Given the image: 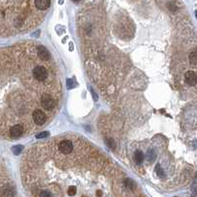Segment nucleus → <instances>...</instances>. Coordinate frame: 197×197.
I'll use <instances>...</instances> for the list:
<instances>
[{
	"mask_svg": "<svg viewBox=\"0 0 197 197\" xmlns=\"http://www.w3.org/2000/svg\"><path fill=\"white\" fill-rule=\"evenodd\" d=\"M33 75L36 81L42 82L45 81V80H46V78L48 77V72L46 67L38 65L33 69Z\"/></svg>",
	"mask_w": 197,
	"mask_h": 197,
	"instance_id": "1",
	"label": "nucleus"
},
{
	"mask_svg": "<svg viewBox=\"0 0 197 197\" xmlns=\"http://www.w3.org/2000/svg\"><path fill=\"white\" fill-rule=\"evenodd\" d=\"M41 106L46 110H51L55 108V106H56V101L48 95L41 96Z\"/></svg>",
	"mask_w": 197,
	"mask_h": 197,
	"instance_id": "2",
	"label": "nucleus"
},
{
	"mask_svg": "<svg viewBox=\"0 0 197 197\" xmlns=\"http://www.w3.org/2000/svg\"><path fill=\"white\" fill-rule=\"evenodd\" d=\"M58 149L61 153L64 154V155H68V154L72 153V151L74 149V146L70 140H63L59 143Z\"/></svg>",
	"mask_w": 197,
	"mask_h": 197,
	"instance_id": "3",
	"label": "nucleus"
},
{
	"mask_svg": "<svg viewBox=\"0 0 197 197\" xmlns=\"http://www.w3.org/2000/svg\"><path fill=\"white\" fill-rule=\"evenodd\" d=\"M33 119L36 125H42L46 120V116L44 112L40 109H36L33 113Z\"/></svg>",
	"mask_w": 197,
	"mask_h": 197,
	"instance_id": "4",
	"label": "nucleus"
},
{
	"mask_svg": "<svg viewBox=\"0 0 197 197\" xmlns=\"http://www.w3.org/2000/svg\"><path fill=\"white\" fill-rule=\"evenodd\" d=\"M23 134H24V128L20 124L13 125L10 128V135L12 138H14V139L20 138Z\"/></svg>",
	"mask_w": 197,
	"mask_h": 197,
	"instance_id": "5",
	"label": "nucleus"
},
{
	"mask_svg": "<svg viewBox=\"0 0 197 197\" xmlns=\"http://www.w3.org/2000/svg\"><path fill=\"white\" fill-rule=\"evenodd\" d=\"M184 78H185V82L189 86H196L197 76H196L195 72H193V71H187L185 73V76H184Z\"/></svg>",
	"mask_w": 197,
	"mask_h": 197,
	"instance_id": "6",
	"label": "nucleus"
},
{
	"mask_svg": "<svg viewBox=\"0 0 197 197\" xmlns=\"http://www.w3.org/2000/svg\"><path fill=\"white\" fill-rule=\"evenodd\" d=\"M36 52H38V56L42 60L47 61L50 59V52H49L45 46H39Z\"/></svg>",
	"mask_w": 197,
	"mask_h": 197,
	"instance_id": "7",
	"label": "nucleus"
},
{
	"mask_svg": "<svg viewBox=\"0 0 197 197\" xmlns=\"http://www.w3.org/2000/svg\"><path fill=\"white\" fill-rule=\"evenodd\" d=\"M35 6L39 10H46L50 6V0H35Z\"/></svg>",
	"mask_w": 197,
	"mask_h": 197,
	"instance_id": "8",
	"label": "nucleus"
},
{
	"mask_svg": "<svg viewBox=\"0 0 197 197\" xmlns=\"http://www.w3.org/2000/svg\"><path fill=\"white\" fill-rule=\"evenodd\" d=\"M144 159H145V156L141 151H136L134 153V161L136 164H138V165L142 164Z\"/></svg>",
	"mask_w": 197,
	"mask_h": 197,
	"instance_id": "9",
	"label": "nucleus"
},
{
	"mask_svg": "<svg viewBox=\"0 0 197 197\" xmlns=\"http://www.w3.org/2000/svg\"><path fill=\"white\" fill-rule=\"evenodd\" d=\"M124 185L127 189L129 190H133L134 189V186H135V183L132 180H130V178H127V180H124Z\"/></svg>",
	"mask_w": 197,
	"mask_h": 197,
	"instance_id": "10",
	"label": "nucleus"
},
{
	"mask_svg": "<svg viewBox=\"0 0 197 197\" xmlns=\"http://www.w3.org/2000/svg\"><path fill=\"white\" fill-rule=\"evenodd\" d=\"M189 61H190V63L194 66L197 64V53H196V51H193L189 54Z\"/></svg>",
	"mask_w": 197,
	"mask_h": 197,
	"instance_id": "11",
	"label": "nucleus"
},
{
	"mask_svg": "<svg viewBox=\"0 0 197 197\" xmlns=\"http://www.w3.org/2000/svg\"><path fill=\"white\" fill-rule=\"evenodd\" d=\"M23 150H24V147L22 145H17V146H14L13 148H12V151H13L14 155H19Z\"/></svg>",
	"mask_w": 197,
	"mask_h": 197,
	"instance_id": "12",
	"label": "nucleus"
},
{
	"mask_svg": "<svg viewBox=\"0 0 197 197\" xmlns=\"http://www.w3.org/2000/svg\"><path fill=\"white\" fill-rule=\"evenodd\" d=\"M106 142H107L108 146L110 148V149H113V150L115 149L116 145H115V142H114V140H113V138H107V139H106Z\"/></svg>",
	"mask_w": 197,
	"mask_h": 197,
	"instance_id": "13",
	"label": "nucleus"
},
{
	"mask_svg": "<svg viewBox=\"0 0 197 197\" xmlns=\"http://www.w3.org/2000/svg\"><path fill=\"white\" fill-rule=\"evenodd\" d=\"M76 191H77L76 186L71 185V186H69V188H68V195H69V196H74V195L76 194Z\"/></svg>",
	"mask_w": 197,
	"mask_h": 197,
	"instance_id": "14",
	"label": "nucleus"
},
{
	"mask_svg": "<svg viewBox=\"0 0 197 197\" xmlns=\"http://www.w3.org/2000/svg\"><path fill=\"white\" fill-rule=\"evenodd\" d=\"M155 158H156V153L153 150H150L149 152H148V159H149L150 162H153L154 160H155Z\"/></svg>",
	"mask_w": 197,
	"mask_h": 197,
	"instance_id": "15",
	"label": "nucleus"
},
{
	"mask_svg": "<svg viewBox=\"0 0 197 197\" xmlns=\"http://www.w3.org/2000/svg\"><path fill=\"white\" fill-rule=\"evenodd\" d=\"M49 135V132H47V131H45V132H41V133H39L38 135H36V137L38 138V139H40V138H46V137H47Z\"/></svg>",
	"mask_w": 197,
	"mask_h": 197,
	"instance_id": "16",
	"label": "nucleus"
},
{
	"mask_svg": "<svg viewBox=\"0 0 197 197\" xmlns=\"http://www.w3.org/2000/svg\"><path fill=\"white\" fill-rule=\"evenodd\" d=\"M156 171L158 172V175H160V176H164V175H165V172H164V171L162 170V167L160 165H158L157 166V168H156Z\"/></svg>",
	"mask_w": 197,
	"mask_h": 197,
	"instance_id": "17",
	"label": "nucleus"
},
{
	"mask_svg": "<svg viewBox=\"0 0 197 197\" xmlns=\"http://www.w3.org/2000/svg\"><path fill=\"white\" fill-rule=\"evenodd\" d=\"M169 9L171 12H175L176 11V5L175 4V2H170L169 3Z\"/></svg>",
	"mask_w": 197,
	"mask_h": 197,
	"instance_id": "18",
	"label": "nucleus"
},
{
	"mask_svg": "<svg viewBox=\"0 0 197 197\" xmlns=\"http://www.w3.org/2000/svg\"><path fill=\"white\" fill-rule=\"evenodd\" d=\"M67 87H68L69 89L73 88V82L71 79H67Z\"/></svg>",
	"mask_w": 197,
	"mask_h": 197,
	"instance_id": "19",
	"label": "nucleus"
},
{
	"mask_svg": "<svg viewBox=\"0 0 197 197\" xmlns=\"http://www.w3.org/2000/svg\"><path fill=\"white\" fill-rule=\"evenodd\" d=\"M40 196H52V194L48 191H42L40 193Z\"/></svg>",
	"mask_w": 197,
	"mask_h": 197,
	"instance_id": "20",
	"label": "nucleus"
},
{
	"mask_svg": "<svg viewBox=\"0 0 197 197\" xmlns=\"http://www.w3.org/2000/svg\"><path fill=\"white\" fill-rule=\"evenodd\" d=\"M97 195H98V196H102V192H101V191H98Z\"/></svg>",
	"mask_w": 197,
	"mask_h": 197,
	"instance_id": "21",
	"label": "nucleus"
},
{
	"mask_svg": "<svg viewBox=\"0 0 197 197\" xmlns=\"http://www.w3.org/2000/svg\"><path fill=\"white\" fill-rule=\"evenodd\" d=\"M70 50H73V45L70 42Z\"/></svg>",
	"mask_w": 197,
	"mask_h": 197,
	"instance_id": "22",
	"label": "nucleus"
},
{
	"mask_svg": "<svg viewBox=\"0 0 197 197\" xmlns=\"http://www.w3.org/2000/svg\"><path fill=\"white\" fill-rule=\"evenodd\" d=\"M73 1H74V2H79L80 0H73Z\"/></svg>",
	"mask_w": 197,
	"mask_h": 197,
	"instance_id": "23",
	"label": "nucleus"
}]
</instances>
